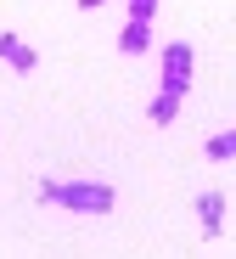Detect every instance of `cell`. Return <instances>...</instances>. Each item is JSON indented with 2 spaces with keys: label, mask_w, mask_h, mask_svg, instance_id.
Here are the masks:
<instances>
[{
  "label": "cell",
  "mask_w": 236,
  "mask_h": 259,
  "mask_svg": "<svg viewBox=\"0 0 236 259\" xmlns=\"http://www.w3.org/2000/svg\"><path fill=\"white\" fill-rule=\"evenodd\" d=\"M45 203H57V208H73V214H113V186L102 181H45Z\"/></svg>",
  "instance_id": "6da1fadb"
},
{
  "label": "cell",
  "mask_w": 236,
  "mask_h": 259,
  "mask_svg": "<svg viewBox=\"0 0 236 259\" xmlns=\"http://www.w3.org/2000/svg\"><path fill=\"white\" fill-rule=\"evenodd\" d=\"M192 84V46L185 39H174V46H163V91H180Z\"/></svg>",
  "instance_id": "7a4b0ae2"
},
{
  "label": "cell",
  "mask_w": 236,
  "mask_h": 259,
  "mask_svg": "<svg viewBox=\"0 0 236 259\" xmlns=\"http://www.w3.org/2000/svg\"><path fill=\"white\" fill-rule=\"evenodd\" d=\"M197 220H203V237H219V226H225V197L219 192H203L197 197Z\"/></svg>",
  "instance_id": "3957f363"
},
{
  "label": "cell",
  "mask_w": 236,
  "mask_h": 259,
  "mask_svg": "<svg viewBox=\"0 0 236 259\" xmlns=\"http://www.w3.org/2000/svg\"><path fill=\"white\" fill-rule=\"evenodd\" d=\"M0 62H6V68H17V73H28V68H34V51L23 46L17 34H0Z\"/></svg>",
  "instance_id": "277c9868"
},
{
  "label": "cell",
  "mask_w": 236,
  "mask_h": 259,
  "mask_svg": "<svg viewBox=\"0 0 236 259\" xmlns=\"http://www.w3.org/2000/svg\"><path fill=\"white\" fill-rule=\"evenodd\" d=\"M152 46V23H140V17H129V28L118 34V51H147Z\"/></svg>",
  "instance_id": "5b68a950"
},
{
  "label": "cell",
  "mask_w": 236,
  "mask_h": 259,
  "mask_svg": "<svg viewBox=\"0 0 236 259\" xmlns=\"http://www.w3.org/2000/svg\"><path fill=\"white\" fill-rule=\"evenodd\" d=\"M203 152H208V163L236 158V130H219V136H208V141H203Z\"/></svg>",
  "instance_id": "8992f818"
},
{
  "label": "cell",
  "mask_w": 236,
  "mask_h": 259,
  "mask_svg": "<svg viewBox=\"0 0 236 259\" xmlns=\"http://www.w3.org/2000/svg\"><path fill=\"white\" fill-rule=\"evenodd\" d=\"M180 113V91H163V84H158V102H152V124H169Z\"/></svg>",
  "instance_id": "52a82bcc"
},
{
  "label": "cell",
  "mask_w": 236,
  "mask_h": 259,
  "mask_svg": "<svg viewBox=\"0 0 236 259\" xmlns=\"http://www.w3.org/2000/svg\"><path fill=\"white\" fill-rule=\"evenodd\" d=\"M152 12H158V0H129V17H140V23H152Z\"/></svg>",
  "instance_id": "ba28073f"
},
{
  "label": "cell",
  "mask_w": 236,
  "mask_h": 259,
  "mask_svg": "<svg viewBox=\"0 0 236 259\" xmlns=\"http://www.w3.org/2000/svg\"><path fill=\"white\" fill-rule=\"evenodd\" d=\"M79 6H107V0H79Z\"/></svg>",
  "instance_id": "9c48e42d"
}]
</instances>
